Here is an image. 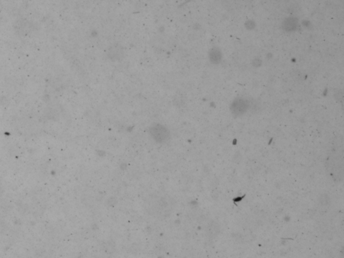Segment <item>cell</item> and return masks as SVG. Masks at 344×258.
<instances>
[{"label": "cell", "mask_w": 344, "mask_h": 258, "mask_svg": "<svg viewBox=\"0 0 344 258\" xmlns=\"http://www.w3.org/2000/svg\"><path fill=\"white\" fill-rule=\"evenodd\" d=\"M153 138L158 142H165L169 138V132L163 126L155 125L150 129Z\"/></svg>", "instance_id": "6da1fadb"}]
</instances>
